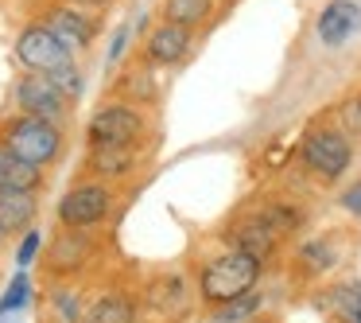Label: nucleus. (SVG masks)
Here are the masks:
<instances>
[{
  "label": "nucleus",
  "instance_id": "obj_1",
  "mask_svg": "<svg viewBox=\"0 0 361 323\" xmlns=\"http://www.w3.org/2000/svg\"><path fill=\"white\" fill-rule=\"evenodd\" d=\"M260 273H264V257H257V253H249V249H237V245H226L221 253H214V257L202 261L195 292L206 304V312H214V307L252 292L260 281Z\"/></svg>",
  "mask_w": 361,
  "mask_h": 323
},
{
  "label": "nucleus",
  "instance_id": "obj_2",
  "mask_svg": "<svg viewBox=\"0 0 361 323\" xmlns=\"http://www.w3.org/2000/svg\"><path fill=\"white\" fill-rule=\"evenodd\" d=\"M0 144L8 152H16L20 160H27V164L47 168L63 152V129H59V121L24 113V117H12L8 125L0 129Z\"/></svg>",
  "mask_w": 361,
  "mask_h": 323
},
{
  "label": "nucleus",
  "instance_id": "obj_3",
  "mask_svg": "<svg viewBox=\"0 0 361 323\" xmlns=\"http://www.w3.org/2000/svg\"><path fill=\"white\" fill-rule=\"evenodd\" d=\"M299 160H303V172L314 175L319 183H338L353 164V144L345 129L322 125L311 129L303 136V148H299Z\"/></svg>",
  "mask_w": 361,
  "mask_h": 323
},
{
  "label": "nucleus",
  "instance_id": "obj_4",
  "mask_svg": "<svg viewBox=\"0 0 361 323\" xmlns=\"http://www.w3.org/2000/svg\"><path fill=\"white\" fill-rule=\"evenodd\" d=\"M113 211V191L105 183H78L59 199V222L66 230H90Z\"/></svg>",
  "mask_w": 361,
  "mask_h": 323
},
{
  "label": "nucleus",
  "instance_id": "obj_5",
  "mask_svg": "<svg viewBox=\"0 0 361 323\" xmlns=\"http://www.w3.org/2000/svg\"><path fill=\"white\" fill-rule=\"evenodd\" d=\"M71 55L74 51L51 32V24H32V28H24L20 40H16V59L27 71H55V66H63Z\"/></svg>",
  "mask_w": 361,
  "mask_h": 323
},
{
  "label": "nucleus",
  "instance_id": "obj_6",
  "mask_svg": "<svg viewBox=\"0 0 361 323\" xmlns=\"http://www.w3.org/2000/svg\"><path fill=\"white\" fill-rule=\"evenodd\" d=\"M361 32V4L357 0H326L314 20V35L326 51H342Z\"/></svg>",
  "mask_w": 361,
  "mask_h": 323
},
{
  "label": "nucleus",
  "instance_id": "obj_7",
  "mask_svg": "<svg viewBox=\"0 0 361 323\" xmlns=\"http://www.w3.org/2000/svg\"><path fill=\"white\" fill-rule=\"evenodd\" d=\"M90 144H136L144 136V117L128 105H105L86 125Z\"/></svg>",
  "mask_w": 361,
  "mask_h": 323
},
{
  "label": "nucleus",
  "instance_id": "obj_8",
  "mask_svg": "<svg viewBox=\"0 0 361 323\" xmlns=\"http://www.w3.org/2000/svg\"><path fill=\"white\" fill-rule=\"evenodd\" d=\"M66 102H71V98L55 86V78H51L47 71H32L27 78H20V86H16L20 113H35V117L59 121L66 113Z\"/></svg>",
  "mask_w": 361,
  "mask_h": 323
},
{
  "label": "nucleus",
  "instance_id": "obj_9",
  "mask_svg": "<svg viewBox=\"0 0 361 323\" xmlns=\"http://www.w3.org/2000/svg\"><path fill=\"white\" fill-rule=\"evenodd\" d=\"M226 245H237V249H249L257 253V257H272L276 249H280V234H276L272 226L264 222V214H249V218H237L233 226H229L226 234Z\"/></svg>",
  "mask_w": 361,
  "mask_h": 323
},
{
  "label": "nucleus",
  "instance_id": "obj_10",
  "mask_svg": "<svg viewBox=\"0 0 361 323\" xmlns=\"http://www.w3.org/2000/svg\"><path fill=\"white\" fill-rule=\"evenodd\" d=\"M144 55H148V63H156V66H175V63H183V59L190 55V28L164 20V24H159L156 32L148 35V43H144Z\"/></svg>",
  "mask_w": 361,
  "mask_h": 323
},
{
  "label": "nucleus",
  "instance_id": "obj_11",
  "mask_svg": "<svg viewBox=\"0 0 361 323\" xmlns=\"http://www.w3.org/2000/svg\"><path fill=\"white\" fill-rule=\"evenodd\" d=\"M144 304L159 315H183L190 304V288H187V281L175 276V273L156 276V281L148 284V292H144Z\"/></svg>",
  "mask_w": 361,
  "mask_h": 323
},
{
  "label": "nucleus",
  "instance_id": "obj_12",
  "mask_svg": "<svg viewBox=\"0 0 361 323\" xmlns=\"http://www.w3.org/2000/svg\"><path fill=\"white\" fill-rule=\"evenodd\" d=\"M35 191H20V187H0V230L4 234H20L35 222Z\"/></svg>",
  "mask_w": 361,
  "mask_h": 323
},
{
  "label": "nucleus",
  "instance_id": "obj_13",
  "mask_svg": "<svg viewBox=\"0 0 361 323\" xmlns=\"http://www.w3.org/2000/svg\"><path fill=\"white\" fill-rule=\"evenodd\" d=\"M47 24L71 51H86L90 43H94V35H97V24L86 16V12H78V8H55Z\"/></svg>",
  "mask_w": 361,
  "mask_h": 323
},
{
  "label": "nucleus",
  "instance_id": "obj_14",
  "mask_svg": "<svg viewBox=\"0 0 361 323\" xmlns=\"http://www.w3.org/2000/svg\"><path fill=\"white\" fill-rule=\"evenodd\" d=\"M338 257H342V249L330 237H311V242H303L295 249V273L307 276V281L311 276H326L338 265Z\"/></svg>",
  "mask_w": 361,
  "mask_h": 323
},
{
  "label": "nucleus",
  "instance_id": "obj_15",
  "mask_svg": "<svg viewBox=\"0 0 361 323\" xmlns=\"http://www.w3.org/2000/svg\"><path fill=\"white\" fill-rule=\"evenodd\" d=\"M43 183V168L20 160L16 152H8L0 144V187H20V191H39Z\"/></svg>",
  "mask_w": 361,
  "mask_h": 323
},
{
  "label": "nucleus",
  "instance_id": "obj_16",
  "mask_svg": "<svg viewBox=\"0 0 361 323\" xmlns=\"http://www.w3.org/2000/svg\"><path fill=\"white\" fill-rule=\"evenodd\" d=\"M136 144H94V152H90V168H94L97 175H105V180H113V175H128L136 164L133 156Z\"/></svg>",
  "mask_w": 361,
  "mask_h": 323
},
{
  "label": "nucleus",
  "instance_id": "obj_17",
  "mask_svg": "<svg viewBox=\"0 0 361 323\" xmlns=\"http://www.w3.org/2000/svg\"><path fill=\"white\" fill-rule=\"evenodd\" d=\"M86 253H90L86 230H66L55 242V249H51V269H55V273H74V269L86 261Z\"/></svg>",
  "mask_w": 361,
  "mask_h": 323
},
{
  "label": "nucleus",
  "instance_id": "obj_18",
  "mask_svg": "<svg viewBox=\"0 0 361 323\" xmlns=\"http://www.w3.org/2000/svg\"><path fill=\"white\" fill-rule=\"evenodd\" d=\"M214 8H218V0H164V20L183 28H198L214 16Z\"/></svg>",
  "mask_w": 361,
  "mask_h": 323
},
{
  "label": "nucleus",
  "instance_id": "obj_19",
  "mask_svg": "<svg viewBox=\"0 0 361 323\" xmlns=\"http://www.w3.org/2000/svg\"><path fill=\"white\" fill-rule=\"evenodd\" d=\"M90 319L94 323H128L136 315V304L125 296V292H105L94 307H90Z\"/></svg>",
  "mask_w": 361,
  "mask_h": 323
},
{
  "label": "nucleus",
  "instance_id": "obj_20",
  "mask_svg": "<svg viewBox=\"0 0 361 323\" xmlns=\"http://www.w3.org/2000/svg\"><path fill=\"white\" fill-rule=\"evenodd\" d=\"M260 292L252 288V292H245V296H237V300H229V304H221V307H214V319H221V323H241V319H249V315H257L260 312Z\"/></svg>",
  "mask_w": 361,
  "mask_h": 323
},
{
  "label": "nucleus",
  "instance_id": "obj_21",
  "mask_svg": "<svg viewBox=\"0 0 361 323\" xmlns=\"http://www.w3.org/2000/svg\"><path fill=\"white\" fill-rule=\"evenodd\" d=\"M330 307H334L342 319L361 323V284H338V288L330 292Z\"/></svg>",
  "mask_w": 361,
  "mask_h": 323
},
{
  "label": "nucleus",
  "instance_id": "obj_22",
  "mask_svg": "<svg viewBox=\"0 0 361 323\" xmlns=\"http://www.w3.org/2000/svg\"><path fill=\"white\" fill-rule=\"evenodd\" d=\"M51 78H55V86L63 90L66 98H78L82 94V71L74 66V59H66L63 66H55V71H47Z\"/></svg>",
  "mask_w": 361,
  "mask_h": 323
},
{
  "label": "nucleus",
  "instance_id": "obj_23",
  "mask_svg": "<svg viewBox=\"0 0 361 323\" xmlns=\"http://www.w3.org/2000/svg\"><path fill=\"white\" fill-rule=\"evenodd\" d=\"M27 296H32V284H27L24 273H16V281L8 284V292L0 296V315H4V312H20V307L27 304Z\"/></svg>",
  "mask_w": 361,
  "mask_h": 323
},
{
  "label": "nucleus",
  "instance_id": "obj_24",
  "mask_svg": "<svg viewBox=\"0 0 361 323\" xmlns=\"http://www.w3.org/2000/svg\"><path fill=\"white\" fill-rule=\"evenodd\" d=\"M39 245H43L39 230H27V234H24V242H20V249H16L20 269H24V265H32V261H35V253H39Z\"/></svg>",
  "mask_w": 361,
  "mask_h": 323
},
{
  "label": "nucleus",
  "instance_id": "obj_25",
  "mask_svg": "<svg viewBox=\"0 0 361 323\" xmlns=\"http://www.w3.org/2000/svg\"><path fill=\"white\" fill-rule=\"evenodd\" d=\"M342 113H345V125H350V133H361V94L350 98Z\"/></svg>",
  "mask_w": 361,
  "mask_h": 323
},
{
  "label": "nucleus",
  "instance_id": "obj_26",
  "mask_svg": "<svg viewBox=\"0 0 361 323\" xmlns=\"http://www.w3.org/2000/svg\"><path fill=\"white\" fill-rule=\"evenodd\" d=\"M342 206H345L350 214H361V183H353V187L342 195Z\"/></svg>",
  "mask_w": 361,
  "mask_h": 323
},
{
  "label": "nucleus",
  "instance_id": "obj_27",
  "mask_svg": "<svg viewBox=\"0 0 361 323\" xmlns=\"http://www.w3.org/2000/svg\"><path fill=\"white\" fill-rule=\"evenodd\" d=\"M59 312H63L66 319H74V315H78L82 307H78V300H74V296H59Z\"/></svg>",
  "mask_w": 361,
  "mask_h": 323
},
{
  "label": "nucleus",
  "instance_id": "obj_28",
  "mask_svg": "<svg viewBox=\"0 0 361 323\" xmlns=\"http://www.w3.org/2000/svg\"><path fill=\"white\" fill-rule=\"evenodd\" d=\"M125 40H128V28H121L117 40H113V47H109V63H117V59H121V51H125Z\"/></svg>",
  "mask_w": 361,
  "mask_h": 323
},
{
  "label": "nucleus",
  "instance_id": "obj_29",
  "mask_svg": "<svg viewBox=\"0 0 361 323\" xmlns=\"http://www.w3.org/2000/svg\"><path fill=\"white\" fill-rule=\"evenodd\" d=\"M0 242H4V230H0Z\"/></svg>",
  "mask_w": 361,
  "mask_h": 323
}]
</instances>
